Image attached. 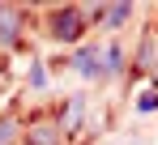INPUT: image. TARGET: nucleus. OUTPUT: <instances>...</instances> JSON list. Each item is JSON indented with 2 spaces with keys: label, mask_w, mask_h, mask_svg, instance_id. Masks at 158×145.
I'll use <instances>...</instances> for the list:
<instances>
[{
  "label": "nucleus",
  "mask_w": 158,
  "mask_h": 145,
  "mask_svg": "<svg viewBox=\"0 0 158 145\" xmlns=\"http://www.w3.org/2000/svg\"><path fill=\"white\" fill-rule=\"evenodd\" d=\"M77 26H81V17H77V13H60V17H56V30H60V39H77Z\"/></svg>",
  "instance_id": "f257e3e1"
},
{
  "label": "nucleus",
  "mask_w": 158,
  "mask_h": 145,
  "mask_svg": "<svg viewBox=\"0 0 158 145\" xmlns=\"http://www.w3.org/2000/svg\"><path fill=\"white\" fill-rule=\"evenodd\" d=\"M0 34H4V39L17 34V13H13V9H0Z\"/></svg>",
  "instance_id": "f03ea898"
}]
</instances>
